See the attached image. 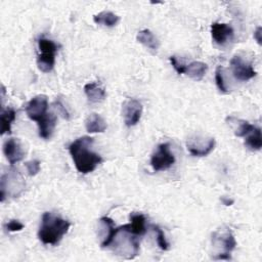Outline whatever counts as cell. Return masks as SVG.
Wrapping results in <instances>:
<instances>
[{
  "mask_svg": "<svg viewBox=\"0 0 262 262\" xmlns=\"http://www.w3.org/2000/svg\"><path fill=\"white\" fill-rule=\"evenodd\" d=\"M84 92L90 102H100L106 96L104 88L96 82H90L85 84Z\"/></svg>",
  "mask_w": 262,
  "mask_h": 262,
  "instance_id": "16",
  "label": "cell"
},
{
  "mask_svg": "<svg viewBox=\"0 0 262 262\" xmlns=\"http://www.w3.org/2000/svg\"><path fill=\"white\" fill-rule=\"evenodd\" d=\"M120 17L112 11H101L93 16V21L97 25H103L105 27H114L118 24Z\"/></svg>",
  "mask_w": 262,
  "mask_h": 262,
  "instance_id": "21",
  "label": "cell"
},
{
  "mask_svg": "<svg viewBox=\"0 0 262 262\" xmlns=\"http://www.w3.org/2000/svg\"><path fill=\"white\" fill-rule=\"evenodd\" d=\"M130 223L125 224L126 229L137 235L141 236L146 232V226H145V217L140 213H132L130 215Z\"/></svg>",
  "mask_w": 262,
  "mask_h": 262,
  "instance_id": "14",
  "label": "cell"
},
{
  "mask_svg": "<svg viewBox=\"0 0 262 262\" xmlns=\"http://www.w3.org/2000/svg\"><path fill=\"white\" fill-rule=\"evenodd\" d=\"M234 121L236 122V125H237V127L234 129V134L237 137H245L255 127L254 125L250 124L248 121H245V120L234 119Z\"/></svg>",
  "mask_w": 262,
  "mask_h": 262,
  "instance_id": "22",
  "label": "cell"
},
{
  "mask_svg": "<svg viewBox=\"0 0 262 262\" xmlns=\"http://www.w3.org/2000/svg\"><path fill=\"white\" fill-rule=\"evenodd\" d=\"M27 116L33 120L38 122L42 119L48 112V98L46 95L39 94L34 96L25 107Z\"/></svg>",
  "mask_w": 262,
  "mask_h": 262,
  "instance_id": "7",
  "label": "cell"
},
{
  "mask_svg": "<svg viewBox=\"0 0 262 262\" xmlns=\"http://www.w3.org/2000/svg\"><path fill=\"white\" fill-rule=\"evenodd\" d=\"M215 81H216V85L218 87V89L223 92V93H227L228 90L226 88L225 82H224V76H223V68L221 66H218L216 68L215 71Z\"/></svg>",
  "mask_w": 262,
  "mask_h": 262,
  "instance_id": "24",
  "label": "cell"
},
{
  "mask_svg": "<svg viewBox=\"0 0 262 262\" xmlns=\"http://www.w3.org/2000/svg\"><path fill=\"white\" fill-rule=\"evenodd\" d=\"M230 67L233 77L238 81H248L257 75L253 67L249 62L243 60L241 56H233L230 59Z\"/></svg>",
  "mask_w": 262,
  "mask_h": 262,
  "instance_id": "9",
  "label": "cell"
},
{
  "mask_svg": "<svg viewBox=\"0 0 262 262\" xmlns=\"http://www.w3.org/2000/svg\"><path fill=\"white\" fill-rule=\"evenodd\" d=\"M212 238H213V243H218L223 248V252L219 253L216 257H214V259H217V260L231 259L230 253L235 249V246H236V242H235V238H234L231 230L226 229L221 232L215 231L212 234Z\"/></svg>",
  "mask_w": 262,
  "mask_h": 262,
  "instance_id": "6",
  "label": "cell"
},
{
  "mask_svg": "<svg viewBox=\"0 0 262 262\" xmlns=\"http://www.w3.org/2000/svg\"><path fill=\"white\" fill-rule=\"evenodd\" d=\"M150 227H151L152 230L157 233V243H158V246L160 247V249H162L163 251L169 250L170 245H169V243L167 242L166 236H165V233H164V231L160 228V226H159V225H156V224H151Z\"/></svg>",
  "mask_w": 262,
  "mask_h": 262,
  "instance_id": "23",
  "label": "cell"
},
{
  "mask_svg": "<svg viewBox=\"0 0 262 262\" xmlns=\"http://www.w3.org/2000/svg\"><path fill=\"white\" fill-rule=\"evenodd\" d=\"M39 55L37 57V67L43 73H49L53 70L55 63V54L57 52V45L47 39L40 38L38 40Z\"/></svg>",
  "mask_w": 262,
  "mask_h": 262,
  "instance_id": "4",
  "label": "cell"
},
{
  "mask_svg": "<svg viewBox=\"0 0 262 262\" xmlns=\"http://www.w3.org/2000/svg\"><path fill=\"white\" fill-rule=\"evenodd\" d=\"M175 163V157L170 150L169 143L159 144L157 150L150 158V165L155 172L169 169Z\"/></svg>",
  "mask_w": 262,
  "mask_h": 262,
  "instance_id": "5",
  "label": "cell"
},
{
  "mask_svg": "<svg viewBox=\"0 0 262 262\" xmlns=\"http://www.w3.org/2000/svg\"><path fill=\"white\" fill-rule=\"evenodd\" d=\"M16 118V112L12 107H8L6 110H2L0 115L1 121V134L11 133V124Z\"/></svg>",
  "mask_w": 262,
  "mask_h": 262,
  "instance_id": "19",
  "label": "cell"
},
{
  "mask_svg": "<svg viewBox=\"0 0 262 262\" xmlns=\"http://www.w3.org/2000/svg\"><path fill=\"white\" fill-rule=\"evenodd\" d=\"M215 143L216 142L213 137H210V138L195 137V138H190L186 142V148L189 151V154L193 157H206L214 149Z\"/></svg>",
  "mask_w": 262,
  "mask_h": 262,
  "instance_id": "8",
  "label": "cell"
},
{
  "mask_svg": "<svg viewBox=\"0 0 262 262\" xmlns=\"http://www.w3.org/2000/svg\"><path fill=\"white\" fill-rule=\"evenodd\" d=\"M169 60H170V62H171L172 67L174 68V70H175L179 75L184 74V71H185V64H183V63L179 62V61L177 60L176 56H174V55L170 56V57H169Z\"/></svg>",
  "mask_w": 262,
  "mask_h": 262,
  "instance_id": "27",
  "label": "cell"
},
{
  "mask_svg": "<svg viewBox=\"0 0 262 262\" xmlns=\"http://www.w3.org/2000/svg\"><path fill=\"white\" fill-rule=\"evenodd\" d=\"M245 144L252 150H260L262 146V137H261V129L258 127H254L252 131H250L246 136Z\"/></svg>",
  "mask_w": 262,
  "mask_h": 262,
  "instance_id": "20",
  "label": "cell"
},
{
  "mask_svg": "<svg viewBox=\"0 0 262 262\" xmlns=\"http://www.w3.org/2000/svg\"><path fill=\"white\" fill-rule=\"evenodd\" d=\"M3 154L10 166L20 162L25 157L23 145L17 138H8L4 141Z\"/></svg>",
  "mask_w": 262,
  "mask_h": 262,
  "instance_id": "11",
  "label": "cell"
},
{
  "mask_svg": "<svg viewBox=\"0 0 262 262\" xmlns=\"http://www.w3.org/2000/svg\"><path fill=\"white\" fill-rule=\"evenodd\" d=\"M261 27H257L254 32V39L257 41L258 44H261Z\"/></svg>",
  "mask_w": 262,
  "mask_h": 262,
  "instance_id": "29",
  "label": "cell"
},
{
  "mask_svg": "<svg viewBox=\"0 0 262 262\" xmlns=\"http://www.w3.org/2000/svg\"><path fill=\"white\" fill-rule=\"evenodd\" d=\"M94 139L89 136H82L73 141L69 146L70 155L76 169L82 174H88L102 162V158L91 150Z\"/></svg>",
  "mask_w": 262,
  "mask_h": 262,
  "instance_id": "1",
  "label": "cell"
},
{
  "mask_svg": "<svg viewBox=\"0 0 262 262\" xmlns=\"http://www.w3.org/2000/svg\"><path fill=\"white\" fill-rule=\"evenodd\" d=\"M136 40L151 50H157L160 46V42H159L158 38L148 29H143V30L139 31L137 33Z\"/></svg>",
  "mask_w": 262,
  "mask_h": 262,
  "instance_id": "17",
  "label": "cell"
},
{
  "mask_svg": "<svg viewBox=\"0 0 262 262\" xmlns=\"http://www.w3.org/2000/svg\"><path fill=\"white\" fill-rule=\"evenodd\" d=\"M207 70H208V66L205 62L192 61L188 64H185L184 74L196 81H200L204 78Z\"/></svg>",
  "mask_w": 262,
  "mask_h": 262,
  "instance_id": "18",
  "label": "cell"
},
{
  "mask_svg": "<svg viewBox=\"0 0 262 262\" xmlns=\"http://www.w3.org/2000/svg\"><path fill=\"white\" fill-rule=\"evenodd\" d=\"M26 188V182L19 171L13 167L7 172L2 173L0 180V199L4 202L5 198H17Z\"/></svg>",
  "mask_w": 262,
  "mask_h": 262,
  "instance_id": "3",
  "label": "cell"
},
{
  "mask_svg": "<svg viewBox=\"0 0 262 262\" xmlns=\"http://www.w3.org/2000/svg\"><path fill=\"white\" fill-rule=\"evenodd\" d=\"M53 105H54V107L57 110V112H58L64 119H67V120L70 119V114H69V112L67 111L66 106L63 105V103L61 102L60 99H56V100L54 101Z\"/></svg>",
  "mask_w": 262,
  "mask_h": 262,
  "instance_id": "28",
  "label": "cell"
},
{
  "mask_svg": "<svg viewBox=\"0 0 262 262\" xmlns=\"http://www.w3.org/2000/svg\"><path fill=\"white\" fill-rule=\"evenodd\" d=\"M71 223L51 212L42 215L41 225L38 230V237L44 245H57L62 236L69 231Z\"/></svg>",
  "mask_w": 262,
  "mask_h": 262,
  "instance_id": "2",
  "label": "cell"
},
{
  "mask_svg": "<svg viewBox=\"0 0 262 262\" xmlns=\"http://www.w3.org/2000/svg\"><path fill=\"white\" fill-rule=\"evenodd\" d=\"M142 115V104L134 98H130L123 103V117L127 127L136 125Z\"/></svg>",
  "mask_w": 262,
  "mask_h": 262,
  "instance_id": "10",
  "label": "cell"
},
{
  "mask_svg": "<svg viewBox=\"0 0 262 262\" xmlns=\"http://www.w3.org/2000/svg\"><path fill=\"white\" fill-rule=\"evenodd\" d=\"M106 127L107 125L104 119L96 113L90 114L85 120V128L89 133H102Z\"/></svg>",
  "mask_w": 262,
  "mask_h": 262,
  "instance_id": "15",
  "label": "cell"
},
{
  "mask_svg": "<svg viewBox=\"0 0 262 262\" xmlns=\"http://www.w3.org/2000/svg\"><path fill=\"white\" fill-rule=\"evenodd\" d=\"M5 228L6 230L8 231H11V232H14V231H20L23 228H24V224L21 222H19L18 220H10L9 222H7L5 224Z\"/></svg>",
  "mask_w": 262,
  "mask_h": 262,
  "instance_id": "26",
  "label": "cell"
},
{
  "mask_svg": "<svg viewBox=\"0 0 262 262\" xmlns=\"http://www.w3.org/2000/svg\"><path fill=\"white\" fill-rule=\"evenodd\" d=\"M40 161L38 160H32V161H29L27 162L25 165H26V168H27V171H28V174L30 176H35L36 174H38V172L40 171Z\"/></svg>",
  "mask_w": 262,
  "mask_h": 262,
  "instance_id": "25",
  "label": "cell"
},
{
  "mask_svg": "<svg viewBox=\"0 0 262 262\" xmlns=\"http://www.w3.org/2000/svg\"><path fill=\"white\" fill-rule=\"evenodd\" d=\"M57 118L53 113H47L42 119L37 122L39 128V136L43 139H48L56 126Z\"/></svg>",
  "mask_w": 262,
  "mask_h": 262,
  "instance_id": "13",
  "label": "cell"
},
{
  "mask_svg": "<svg viewBox=\"0 0 262 262\" xmlns=\"http://www.w3.org/2000/svg\"><path fill=\"white\" fill-rule=\"evenodd\" d=\"M220 200H221V202L223 203V205H225V206H231V205L233 204V200L228 199V198H226V196H222Z\"/></svg>",
  "mask_w": 262,
  "mask_h": 262,
  "instance_id": "30",
  "label": "cell"
},
{
  "mask_svg": "<svg viewBox=\"0 0 262 262\" xmlns=\"http://www.w3.org/2000/svg\"><path fill=\"white\" fill-rule=\"evenodd\" d=\"M211 35L217 44L224 45L228 40L232 39L233 29L227 24L213 23L211 25Z\"/></svg>",
  "mask_w": 262,
  "mask_h": 262,
  "instance_id": "12",
  "label": "cell"
}]
</instances>
